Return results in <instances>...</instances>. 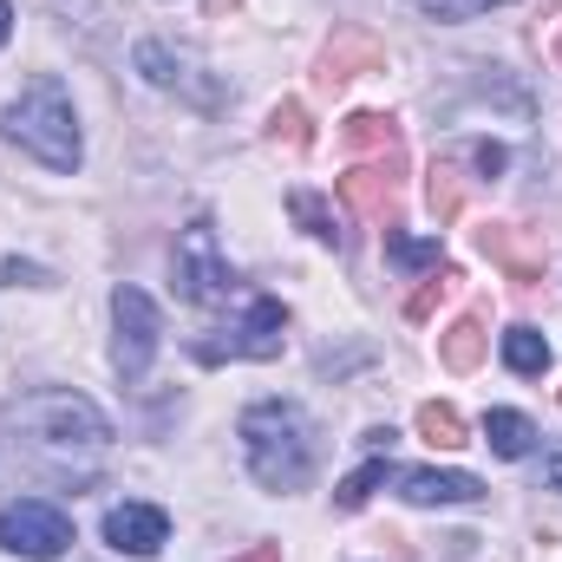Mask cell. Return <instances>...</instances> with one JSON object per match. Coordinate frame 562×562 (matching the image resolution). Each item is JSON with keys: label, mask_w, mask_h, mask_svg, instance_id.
Wrapping results in <instances>:
<instances>
[{"label": "cell", "mask_w": 562, "mask_h": 562, "mask_svg": "<svg viewBox=\"0 0 562 562\" xmlns=\"http://www.w3.org/2000/svg\"><path fill=\"white\" fill-rule=\"evenodd\" d=\"M464 157H471V170H477V177H504V170H510V150H504V144H471V150H464Z\"/></svg>", "instance_id": "484cf974"}, {"label": "cell", "mask_w": 562, "mask_h": 562, "mask_svg": "<svg viewBox=\"0 0 562 562\" xmlns=\"http://www.w3.org/2000/svg\"><path fill=\"white\" fill-rule=\"evenodd\" d=\"M425 203H431L438 223H451V216L464 210V177H458L451 157H431V170H425Z\"/></svg>", "instance_id": "d6986e66"}, {"label": "cell", "mask_w": 562, "mask_h": 562, "mask_svg": "<svg viewBox=\"0 0 562 562\" xmlns=\"http://www.w3.org/2000/svg\"><path fill=\"white\" fill-rule=\"evenodd\" d=\"M0 550L26 562H59L72 550V517L40 504V497H20V504L0 510Z\"/></svg>", "instance_id": "8992f818"}, {"label": "cell", "mask_w": 562, "mask_h": 562, "mask_svg": "<svg viewBox=\"0 0 562 562\" xmlns=\"http://www.w3.org/2000/svg\"><path fill=\"white\" fill-rule=\"evenodd\" d=\"M7 425L26 431V445H40V451H99V445L112 438L105 413H99L86 393H72V386H40V393H26V400L7 413Z\"/></svg>", "instance_id": "3957f363"}, {"label": "cell", "mask_w": 562, "mask_h": 562, "mask_svg": "<svg viewBox=\"0 0 562 562\" xmlns=\"http://www.w3.org/2000/svg\"><path fill=\"white\" fill-rule=\"evenodd\" d=\"M451 288H458V269L445 262V269H431V276L413 288V301H406V321H431L438 314V301H451Z\"/></svg>", "instance_id": "44dd1931"}, {"label": "cell", "mask_w": 562, "mask_h": 562, "mask_svg": "<svg viewBox=\"0 0 562 562\" xmlns=\"http://www.w3.org/2000/svg\"><path fill=\"white\" fill-rule=\"evenodd\" d=\"M236 562H281V543H256V550H243Z\"/></svg>", "instance_id": "83f0119b"}, {"label": "cell", "mask_w": 562, "mask_h": 562, "mask_svg": "<svg viewBox=\"0 0 562 562\" xmlns=\"http://www.w3.org/2000/svg\"><path fill=\"white\" fill-rule=\"evenodd\" d=\"M386 256H393L400 269H445L438 243H425V236H406V229H386Z\"/></svg>", "instance_id": "603a6c76"}, {"label": "cell", "mask_w": 562, "mask_h": 562, "mask_svg": "<svg viewBox=\"0 0 562 562\" xmlns=\"http://www.w3.org/2000/svg\"><path fill=\"white\" fill-rule=\"evenodd\" d=\"M0 276L13 281V288H20V281H26V288H46V269H40V262H20V256H7V269H0Z\"/></svg>", "instance_id": "4316f807"}, {"label": "cell", "mask_w": 562, "mask_h": 562, "mask_svg": "<svg viewBox=\"0 0 562 562\" xmlns=\"http://www.w3.org/2000/svg\"><path fill=\"white\" fill-rule=\"evenodd\" d=\"M393 484H400V497L419 504V510H438V504H477V497H484V484H477L471 471H393Z\"/></svg>", "instance_id": "4fadbf2b"}, {"label": "cell", "mask_w": 562, "mask_h": 562, "mask_svg": "<svg viewBox=\"0 0 562 562\" xmlns=\"http://www.w3.org/2000/svg\"><path fill=\"white\" fill-rule=\"evenodd\" d=\"M484 353H491V334H484V321H477V314H458V321L438 334V360H445L451 373H471Z\"/></svg>", "instance_id": "9a60e30c"}, {"label": "cell", "mask_w": 562, "mask_h": 562, "mask_svg": "<svg viewBox=\"0 0 562 562\" xmlns=\"http://www.w3.org/2000/svg\"><path fill=\"white\" fill-rule=\"evenodd\" d=\"M177 294L196 301V307H223V301L243 294V276H236V262L216 249V223H210V216H196V223L183 229V243H177Z\"/></svg>", "instance_id": "277c9868"}, {"label": "cell", "mask_w": 562, "mask_h": 562, "mask_svg": "<svg viewBox=\"0 0 562 562\" xmlns=\"http://www.w3.org/2000/svg\"><path fill=\"white\" fill-rule=\"evenodd\" d=\"M243 451L256 484L269 491H301L314 477V425L294 400H262L243 413Z\"/></svg>", "instance_id": "6da1fadb"}, {"label": "cell", "mask_w": 562, "mask_h": 562, "mask_svg": "<svg viewBox=\"0 0 562 562\" xmlns=\"http://www.w3.org/2000/svg\"><path fill=\"white\" fill-rule=\"evenodd\" d=\"M112 367H119V380H144L150 373V360H157V307H150V294L144 288H119L112 294Z\"/></svg>", "instance_id": "52a82bcc"}, {"label": "cell", "mask_w": 562, "mask_h": 562, "mask_svg": "<svg viewBox=\"0 0 562 562\" xmlns=\"http://www.w3.org/2000/svg\"><path fill=\"white\" fill-rule=\"evenodd\" d=\"M7 33H13V7L0 0V46H7Z\"/></svg>", "instance_id": "f546056e"}, {"label": "cell", "mask_w": 562, "mask_h": 562, "mask_svg": "<svg viewBox=\"0 0 562 562\" xmlns=\"http://www.w3.org/2000/svg\"><path fill=\"white\" fill-rule=\"evenodd\" d=\"M138 72L157 86V92H183V99H190V105H203V112H216V105L229 99L216 79H203L196 53H183V46H170V40H144V46H138Z\"/></svg>", "instance_id": "ba28073f"}, {"label": "cell", "mask_w": 562, "mask_h": 562, "mask_svg": "<svg viewBox=\"0 0 562 562\" xmlns=\"http://www.w3.org/2000/svg\"><path fill=\"white\" fill-rule=\"evenodd\" d=\"M550 53H557V66H562V33H557V40H550Z\"/></svg>", "instance_id": "4dcf8cb0"}, {"label": "cell", "mask_w": 562, "mask_h": 562, "mask_svg": "<svg viewBox=\"0 0 562 562\" xmlns=\"http://www.w3.org/2000/svg\"><path fill=\"white\" fill-rule=\"evenodd\" d=\"M386 66V46L367 33V26H340L327 46H321V59H314V86L321 92H347L360 72H380Z\"/></svg>", "instance_id": "8fae6325"}, {"label": "cell", "mask_w": 562, "mask_h": 562, "mask_svg": "<svg viewBox=\"0 0 562 562\" xmlns=\"http://www.w3.org/2000/svg\"><path fill=\"white\" fill-rule=\"evenodd\" d=\"M477 256H484V262H497L517 288H537L543 269H550L543 236H537V229H517V223H484V229H477Z\"/></svg>", "instance_id": "30bf717a"}, {"label": "cell", "mask_w": 562, "mask_h": 562, "mask_svg": "<svg viewBox=\"0 0 562 562\" xmlns=\"http://www.w3.org/2000/svg\"><path fill=\"white\" fill-rule=\"evenodd\" d=\"M288 216H294V223H301L314 243H327L334 256H347V243H353V236L340 229V216H334V203H327V196H314V190H294V196H288Z\"/></svg>", "instance_id": "5bb4252c"}, {"label": "cell", "mask_w": 562, "mask_h": 562, "mask_svg": "<svg viewBox=\"0 0 562 562\" xmlns=\"http://www.w3.org/2000/svg\"><path fill=\"white\" fill-rule=\"evenodd\" d=\"M340 144H347V150H380V157H386V150H400V119H393V112H353V119L340 125Z\"/></svg>", "instance_id": "e0dca14e"}, {"label": "cell", "mask_w": 562, "mask_h": 562, "mask_svg": "<svg viewBox=\"0 0 562 562\" xmlns=\"http://www.w3.org/2000/svg\"><path fill=\"white\" fill-rule=\"evenodd\" d=\"M543 477H550V491H562V445L543 458Z\"/></svg>", "instance_id": "f1b7e54d"}, {"label": "cell", "mask_w": 562, "mask_h": 562, "mask_svg": "<svg viewBox=\"0 0 562 562\" xmlns=\"http://www.w3.org/2000/svg\"><path fill=\"white\" fill-rule=\"evenodd\" d=\"M0 132L26 157H40L46 170H79V150H86L79 144V119H72V99H66V86L53 72L26 79V92L0 112Z\"/></svg>", "instance_id": "7a4b0ae2"}, {"label": "cell", "mask_w": 562, "mask_h": 562, "mask_svg": "<svg viewBox=\"0 0 562 562\" xmlns=\"http://www.w3.org/2000/svg\"><path fill=\"white\" fill-rule=\"evenodd\" d=\"M164 537H170V517L157 504H112L105 510V543L119 557H157Z\"/></svg>", "instance_id": "7c38bea8"}, {"label": "cell", "mask_w": 562, "mask_h": 562, "mask_svg": "<svg viewBox=\"0 0 562 562\" xmlns=\"http://www.w3.org/2000/svg\"><path fill=\"white\" fill-rule=\"evenodd\" d=\"M425 20H445V26H458V20H477V13H491V7H510V0H413Z\"/></svg>", "instance_id": "d4e9b609"}, {"label": "cell", "mask_w": 562, "mask_h": 562, "mask_svg": "<svg viewBox=\"0 0 562 562\" xmlns=\"http://www.w3.org/2000/svg\"><path fill=\"white\" fill-rule=\"evenodd\" d=\"M386 477H393V464H386V458H373V464H360V471H353V477L334 491V504H340V510H360V504H367V497H373Z\"/></svg>", "instance_id": "cb8c5ba5"}, {"label": "cell", "mask_w": 562, "mask_h": 562, "mask_svg": "<svg viewBox=\"0 0 562 562\" xmlns=\"http://www.w3.org/2000/svg\"><path fill=\"white\" fill-rule=\"evenodd\" d=\"M269 144H294V150L314 144V132H307V105H301V99H281L276 112H269Z\"/></svg>", "instance_id": "7402d4cb"}, {"label": "cell", "mask_w": 562, "mask_h": 562, "mask_svg": "<svg viewBox=\"0 0 562 562\" xmlns=\"http://www.w3.org/2000/svg\"><path fill=\"white\" fill-rule=\"evenodd\" d=\"M281 340H288V307L276 294H249V307L223 334L196 340V360H276Z\"/></svg>", "instance_id": "5b68a950"}, {"label": "cell", "mask_w": 562, "mask_h": 562, "mask_svg": "<svg viewBox=\"0 0 562 562\" xmlns=\"http://www.w3.org/2000/svg\"><path fill=\"white\" fill-rule=\"evenodd\" d=\"M504 367L524 373V380H543V373L557 367V353H550V340H543L537 327H510V334H504Z\"/></svg>", "instance_id": "2e32d148"}, {"label": "cell", "mask_w": 562, "mask_h": 562, "mask_svg": "<svg viewBox=\"0 0 562 562\" xmlns=\"http://www.w3.org/2000/svg\"><path fill=\"white\" fill-rule=\"evenodd\" d=\"M419 438L425 445H438V451H458L471 431H464V413H458V406L431 400V406H419Z\"/></svg>", "instance_id": "ffe728a7"}, {"label": "cell", "mask_w": 562, "mask_h": 562, "mask_svg": "<svg viewBox=\"0 0 562 562\" xmlns=\"http://www.w3.org/2000/svg\"><path fill=\"white\" fill-rule=\"evenodd\" d=\"M484 445H491L497 458H530V451H537V425L524 419V413H504V406H497V413L484 419Z\"/></svg>", "instance_id": "ac0fdd59"}, {"label": "cell", "mask_w": 562, "mask_h": 562, "mask_svg": "<svg viewBox=\"0 0 562 562\" xmlns=\"http://www.w3.org/2000/svg\"><path fill=\"white\" fill-rule=\"evenodd\" d=\"M400 177H406V157H400V150H386V157H373V164H353V170L340 177V203H347L353 216H367V223H386V216L400 210Z\"/></svg>", "instance_id": "9c48e42d"}]
</instances>
